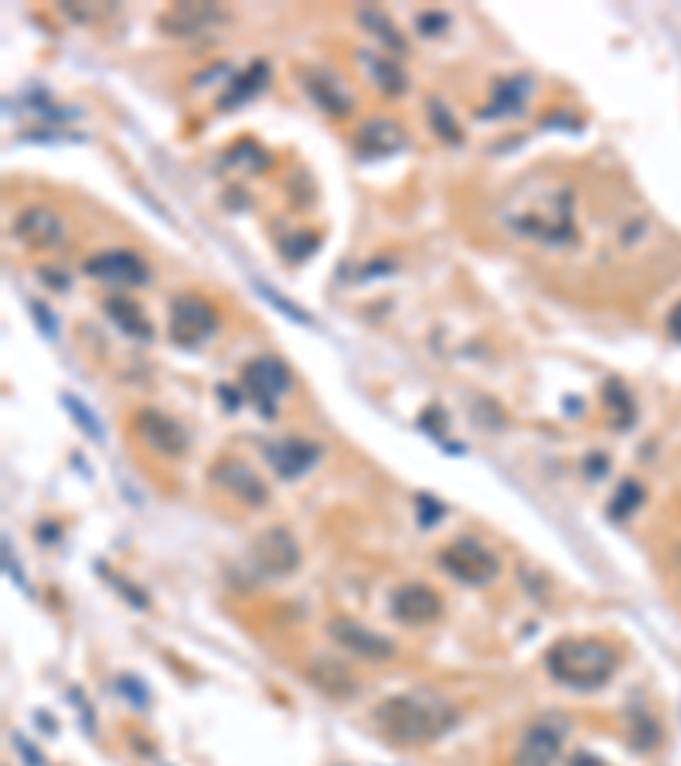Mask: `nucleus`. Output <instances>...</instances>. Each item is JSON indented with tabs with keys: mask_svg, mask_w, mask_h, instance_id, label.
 I'll return each instance as SVG.
<instances>
[{
	"mask_svg": "<svg viewBox=\"0 0 681 766\" xmlns=\"http://www.w3.org/2000/svg\"><path fill=\"white\" fill-rule=\"evenodd\" d=\"M28 307H31V317H35V324L41 327V331H45V338L55 341L58 338V321L52 317V310H48L41 300H28Z\"/></svg>",
	"mask_w": 681,
	"mask_h": 766,
	"instance_id": "33",
	"label": "nucleus"
},
{
	"mask_svg": "<svg viewBox=\"0 0 681 766\" xmlns=\"http://www.w3.org/2000/svg\"><path fill=\"white\" fill-rule=\"evenodd\" d=\"M229 21H232V14L218 4H174L161 14V28L174 38L212 35V31H218Z\"/></svg>",
	"mask_w": 681,
	"mask_h": 766,
	"instance_id": "9",
	"label": "nucleus"
},
{
	"mask_svg": "<svg viewBox=\"0 0 681 766\" xmlns=\"http://www.w3.org/2000/svg\"><path fill=\"white\" fill-rule=\"evenodd\" d=\"M304 89H307V96L314 99V106H321L327 116H334V120L351 116L355 99H351V92L344 89V82L331 69H307L304 72Z\"/></svg>",
	"mask_w": 681,
	"mask_h": 766,
	"instance_id": "17",
	"label": "nucleus"
},
{
	"mask_svg": "<svg viewBox=\"0 0 681 766\" xmlns=\"http://www.w3.org/2000/svg\"><path fill=\"white\" fill-rule=\"evenodd\" d=\"M229 161L239 167V171H263L266 154H259V147H252V143H239L229 154Z\"/></svg>",
	"mask_w": 681,
	"mask_h": 766,
	"instance_id": "31",
	"label": "nucleus"
},
{
	"mask_svg": "<svg viewBox=\"0 0 681 766\" xmlns=\"http://www.w3.org/2000/svg\"><path fill=\"white\" fill-rule=\"evenodd\" d=\"M416 504H419V525H436V518L443 515V504H436L430 494H423Z\"/></svg>",
	"mask_w": 681,
	"mask_h": 766,
	"instance_id": "34",
	"label": "nucleus"
},
{
	"mask_svg": "<svg viewBox=\"0 0 681 766\" xmlns=\"http://www.w3.org/2000/svg\"><path fill=\"white\" fill-rule=\"evenodd\" d=\"M242 392L249 395L252 402L259 406V412H263L266 419L276 416V406H280V399L290 392L293 385V375L290 368L283 365L276 355H259L252 358L246 368H242V378H239Z\"/></svg>",
	"mask_w": 681,
	"mask_h": 766,
	"instance_id": "6",
	"label": "nucleus"
},
{
	"mask_svg": "<svg viewBox=\"0 0 681 766\" xmlns=\"http://www.w3.org/2000/svg\"><path fill=\"white\" fill-rule=\"evenodd\" d=\"M4 569H7V579H11V583L18 586L21 593H31L28 583H24V576H21V566L11 559V545H4Z\"/></svg>",
	"mask_w": 681,
	"mask_h": 766,
	"instance_id": "36",
	"label": "nucleus"
},
{
	"mask_svg": "<svg viewBox=\"0 0 681 766\" xmlns=\"http://www.w3.org/2000/svg\"><path fill=\"white\" fill-rule=\"evenodd\" d=\"M419 24V35H440V31H447V14H423V18H416Z\"/></svg>",
	"mask_w": 681,
	"mask_h": 766,
	"instance_id": "35",
	"label": "nucleus"
},
{
	"mask_svg": "<svg viewBox=\"0 0 681 766\" xmlns=\"http://www.w3.org/2000/svg\"><path fill=\"white\" fill-rule=\"evenodd\" d=\"M103 307H106V317L116 327H120L123 334H130V338H137V341H150V338H154V327H150V321L144 317L140 303L126 300V297H109Z\"/></svg>",
	"mask_w": 681,
	"mask_h": 766,
	"instance_id": "22",
	"label": "nucleus"
},
{
	"mask_svg": "<svg viewBox=\"0 0 681 766\" xmlns=\"http://www.w3.org/2000/svg\"><path fill=\"white\" fill-rule=\"evenodd\" d=\"M266 82H269V65L266 62L246 65L239 75H232V79L225 82V92L218 96V109H235V106L249 103L252 96H259V92L266 89Z\"/></svg>",
	"mask_w": 681,
	"mask_h": 766,
	"instance_id": "20",
	"label": "nucleus"
},
{
	"mask_svg": "<svg viewBox=\"0 0 681 766\" xmlns=\"http://www.w3.org/2000/svg\"><path fill=\"white\" fill-rule=\"evenodd\" d=\"M266 464L276 470L287 481H297V477L310 474L321 460V446L304 440V436H283V440H273L263 446Z\"/></svg>",
	"mask_w": 681,
	"mask_h": 766,
	"instance_id": "12",
	"label": "nucleus"
},
{
	"mask_svg": "<svg viewBox=\"0 0 681 766\" xmlns=\"http://www.w3.org/2000/svg\"><path fill=\"white\" fill-rule=\"evenodd\" d=\"M314 249H317V239L310 232H297V235H290V239H283V259H290V263L307 259Z\"/></svg>",
	"mask_w": 681,
	"mask_h": 766,
	"instance_id": "30",
	"label": "nucleus"
},
{
	"mask_svg": "<svg viewBox=\"0 0 681 766\" xmlns=\"http://www.w3.org/2000/svg\"><path fill=\"white\" fill-rule=\"evenodd\" d=\"M212 484L222 487L225 494H232L235 501L249 504V508H263L269 501V487L259 481V474L246 467L242 460H218L212 467Z\"/></svg>",
	"mask_w": 681,
	"mask_h": 766,
	"instance_id": "15",
	"label": "nucleus"
},
{
	"mask_svg": "<svg viewBox=\"0 0 681 766\" xmlns=\"http://www.w3.org/2000/svg\"><path fill=\"white\" fill-rule=\"evenodd\" d=\"M171 341L181 348H205L208 341L222 331V314L215 310L212 300L198 293H184L171 300V321H167Z\"/></svg>",
	"mask_w": 681,
	"mask_h": 766,
	"instance_id": "3",
	"label": "nucleus"
},
{
	"mask_svg": "<svg viewBox=\"0 0 681 766\" xmlns=\"http://www.w3.org/2000/svg\"><path fill=\"white\" fill-rule=\"evenodd\" d=\"M361 69L368 72L372 86L382 92V96H402L406 92V72L399 69L395 58H385V55H375V52H361Z\"/></svg>",
	"mask_w": 681,
	"mask_h": 766,
	"instance_id": "21",
	"label": "nucleus"
},
{
	"mask_svg": "<svg viewBox=\"0 0 681 766\" xmlns=\"http://www.w3.org/2000/svg\"><path fill=\"white\" fill-rule=\"evenodd\" d=\"M116 685H120V692L130 695L137 705H147V692H144V688H140V681H137V678H120V681H116Z\"/></svg>",
	"mask_w": 681,
	"mask_h": 766,
	"instance_id": "38",
	"label": "nucleus"
},
{
	"mask_svg": "<svg viewBox=\"0 0 681 766\" xmlns=\"http://www.w3.org/2000/svg\"><path fill=\"white\" fill-rule=\"evenodd\" d=\"M327 634H331V641L338 644L341 651L358 654V658H365V661H392L395 658V644L389 637H382L378 630L358 624V620H351V617L331 620V624H327Z\"/></svg>",
	"mask_w": 681,
	"mask_h": 766,
	"instance_id": "11",
	"label": "nucleus"
},
{
	"mask_svg": "<svg viewBox=\"0 0 681 766\" xmlns=\"http://www.w3.org/2000/svg\"><path fill=\"white\" fill-rule=\"evenodd\" d=\"M133 433L140 436V443L150 446L154 453H161V457H184L188 453L184 426L161 409H140L133 416Z\"/></svg>",
	"mask_w": 681,
	"mask_h": 766,
	"instance_id": "8",
	"label": "nucleus"
},
{
	"mask_svg": "<svg viewBox=\"0 0 681 766\" xmlns=\"http://www.w3.org/2000/svg\"><path fill=\"white\" fill-rule=\"evenodd\" d=\"M252 290H256L259 297H266L269 303H273V310H280V314H287L293 324H300V327H314V317H310V314H304V310H300V307H297V303H293V300H287V297H283V293H276V290H273V286H269V283H259V280H256V283H252Z\"/></svg>",
	"mask_w": 681,
	"mask_h": 766,
	"instance_id": "25",
	"label": "nucleus"
},
{
	"mask_svg": "<svg viewBox=\"0 0 681 766\" xmlns=\"http://www.w3.org/2000/svg\"><path fill=\"white\" fill-rule=\"evenodd\" d=\"M14 235H18L28 249H55L65 242V222H62V215L52 212V208L35 205V208H24L18 215Z\"/></svg>",
	"mask_w": 681,
	"mask_h": 766,
	"instance_id": "16",
	"label": "nucleus"
},
{
	"mask_svg": "<svg viewBox=\"0 0 681 766\" xmlns=\"http://www.w3.org/2000/svg\"><path fill=\"white\" fill-rule=\"evenodd\" d=\"M62 406L69 409V416L79 423V429L82 433L89 436V440H96V443H103L106 440V429H103V423L96 419V412H92L86 402L79 399V395H62Z\"/></svg>",
	"mask_w": 681,
	"mask_h": 766,
	"instance_id": "24",
	"label": "nucleus"
},
{
	"mask_svg": "<svg viewBox=\"0 0 681 766\" xmlns=\"http://www.w3.org/2000/svg\"><path fill=\"white\" fill-rule=\"evenodd\" d=\"M630 739H634V746L637 749H654L661 743V729H658V722L651 719L644 709H637V712H630Z\"/></svg>",
	"mask_w": 681,
	"mask_h": 766,
	"instance_id": "27",
	"label": "nucleus"
},
{
	"mask_svg": "<svg viewBox=\"0 0 681 766\" xmlns=\"http://www.w3.org/2000/svg\"><path fill=\"white\" fill-rule=\"evenodd\" d=\"M607 402H610V409L613 406L620 409V426H627L630 419H634V402H630V395L624 392V385H620V382H610L607 385Z\"/></svg>",
	"mask_w": 681,
	"mask_h": 766,
	"instance_id": "32",
	"label": "nucleus"
},
{
	"mask_svg": "<svg viewBox=\"0 0 681 766\" xmlns=\"http://www.w3.org/2000/svg\"><path fill=\"white\" fill-rule=\"evenodd\" d=\"M358 21L365 24V28L372 31V35H375L378 41H382V45L389 48V52H399V55L409 52L406 38H402V31L389 21V14L375 11V7H368V11H358Z\"/></svg>",
	"mask_w": 681,
	"mask_h": 766,
	"instance_id": "23",
	"label": "nucleus"
},
{
	"mask_svg": "<svg viewBox=\"0 0 681 766\" xmlns=\"http://www.w3.org/2000/svg\"><path fill=\"white\" fill-rule=\"evenodd\" d=\"M545 671L573 692H593L617 671V651L600 637H566L545 651Z\"/></svg>",
	"mask_w": 681,
	"mask_h": 766,
	"instance_id": "2",
	"label": "nucleus"
},
{
	"mask_svg": "<svg viewBox=\"0 0 681 766\" xmlns=\"http://www.w3.org/2000/svg\"><path fill=\"white\" fill-rule=\"evenodd\" d=\"M86 276L99 283H113V286H144L150 280V269L137 252L130 249H106L86 259Z\"/></svg>",
	"mask_w": 681,
	"mask_h": 766,
	"instance_id": "10",
	"label": "nucleus"
},
{
	"mask_svg": "<svg viewBox=\"0 0 681 766\" xmlns=\"http://www.w3.org/2000/svg\"><path fill=\"white\" fill-rule=\"evenodd\" d=\"M562 736L566 729L556 719H538L525 729L521 743L515 749V766H556L562 753Z\"/></svg>",
	"mask_w": 681,
	"mask_h": 766,
	"instance_id": "13",
	"label": "nucleus"
},
{
	"mask_svg": "<svg viewBox=\"0 0 681 766\" xmlns=\"http://www.w3.org/2000/svg\"><path fill=\"white\" fill-rule=\"evenodd\" d=\"M249 562L259 576L266 579H283L300 566V545L287 528H266L263 535L252 542Z\"/></svg>",
	"mask_w": 681,
	"mask_h": 766,
	"instance_id": "7",
	"label": "nucleus"
},
{
	"mask_svg": "<svg viewBox=\"0 0 681 766\" xmlns=\"http://www.w3.org/2000/svg\"><path fill=\"white\" fill-rule=\"evenodd\" d=\"M668 331H671V338L681 341V303H678L675 310H671V317H668Z\"/></svg>",
	"mask_w": 681,
	"mask_h": 766,
	"instance_id": "39",
	"label": "nucleus"
},
{
	"mask_svg": "<svg viewBox=\"0 0 681 766\" xmlns=\"http://www.w3.org/2000/svg\"><path fill=\"white\" fill-rule=\"evenodd\" d=\"M508 225L535 242L562 246V242L573 239V198L552 195V198H545V205L538 201V205H532L528 212H511Z\"/></svg>",
	"mask_w": 681,
	"mask_h": 766,
	"instance_id": "4",
	"label": "nucleus"
},
{
	"mask_svg": "<svg viewBox=\"0 0 681 766\" xmlns=\"http://www.w3.org/2000/svg\"><path fill=\"white\" fill-rule=\"evenodd\" d=\"M443 600L433 586L426 583H406L392 593V617L406 627H426L433 620H440Z\"/></svg>",
	"mask_w": 681,
	"mask_h": 766,
	"instance_id": "14",
	"label": "nucleus"
},
{
	"mask_svg": "<svg viewBox=\"0 0 681 766\" xmlns=\"http://www.w3.org/2000/svg\"><path fill=\"white\" fill-rule=\"evenodd\" d=\"M641 501H644V487L637 481H624L617 487V494H613V501H610V518H617V521L630 518L634 515V508H641Z\"/></svg>",
	"mask_w": 681,
	"mask_h": 766,
	"instance_id": "26",
	"label": "nucleus"
},
{
	"mask_svg": "<svg viewBox=\"0 0 681 766\" xmlns=\"http://www.w3.org/2000/svg\"><path fill=\"white\" fill-rule=\"evenodd\" d=\"M453 722H457L453 705L443 695L426 692V688L385 698L372 712V726L395 746L433 743V739H440L443 732L453 729Z\"/></svg>",
	"mask_w": 681,
	"mask_h": 766,
	"instance_id": "1",
	"label": "nucleus"
},
{
	"mask_svg": "<svg viewBox=\"0 0 681 766\" xmlns=\"http://www.w3.org/2000/svg\"><path fill=\"white\" fill-rule=\"evenodd\" d=\"M440 569L464 586H487L501 576V559L477 538H457L440 549Z\"/></svg>",
	"mask_w": 681,
	"mask_h": 766,
	"instance_id": "5",
	"label": "nucleus"
},
{
	"mask_svg": "<svg viewBox=\"0 0 681 766\" xmlns=\"http://www.w3.org/2000/svg\"><path fill=\"white\" fill-rule=\"evenodd\" d=\"M430 123H433V130L440 133V140H447V143H460V140H464V133H460V126H457V120H453V113L440 103V99H430Z\"/></svg>",
	"mask_w": 681,
	"mask_h": 766,
	"instance_id": "29",
	"label": "nucleus"
},
{
	"mask_svg": "<svg viewBox=\"0 0 681 766\" xmlns=\"http://www.w3.org/2000/svg\"><path fill=\"white\" fill-rule=\"evenodd\" d=\"M355 147L361 157H389L395 150L406 147V133L392 120H368L361 123V130L355 133Z\"/></svg>",
	"mask_w": 681,
	"mask_h": 766,
	"instance_id": "18",
	"label": "nucleus"
},
{
	"mask_svg": "<svg viewBox=\"0 0 681 766\" xmlns=\"http://www.w3.org/2000/svg\"><path fill=\"white\" fill-rule=\"evenodd\" d=\"M310 675H314V681H317V685L324 688V692L344 695L341 688H338V681H341L344 688H348V692H355V678H351L348 671L341 668V664H331V661H324L321 668H317V671H310Z\"/></svg>",
	"mask_w": 681,
	"mask_h": 766,
	"instance_id": "28",
	"label": "nucleus"
},
{
	"mask_svg": "<svg viewBox=\"0 0 681 766\" xmlns=\"http://www.w3.org/2000/svg\"><path fill=\"white\" fill-rule=\"evenodd\" d=\"M11 743H14V749H18V753L24 756V760H28V766H45V760H41V756L35 753V746H31L24 736H18V732H14Z\"/></svg>",
	"mask_w": 681,
	"mask_h": 766,
	"instance_id": "37",
	"label": "nucleus"
},
{
	"mask_svg": "<svg viewBox=\"0 0 681 766\" xmlns=\"http://www.w3.org/2000/svg\"><path fill=\"white\" fill-rule=\"evenodd\" d=\"M569 766H607V763H600V760H596V756H590V753H576L573 763H569Z\"/></svg>",
	"mask_w": 681,
	"mask_h": 766,
	"instance_id": "40",
	"label": "nucleus"
},
{
	"mask_svg": "<svg viewBox=\"0 0 681 766\" xmlns=\"http://www.w3.org/2000/svg\"><path fill=\"white\" fill-rule=\"evenodd\" d=\"M535 82L528 75H515V79H501L491 92V103L484 106V120H498V116H518L525 109V99L532 96Z\"/></svg>",
	"mask_w": 681,
	"mask_h": 766,
	"instance_id": "19",
	"label": "nucleus"
}]
</instances>
